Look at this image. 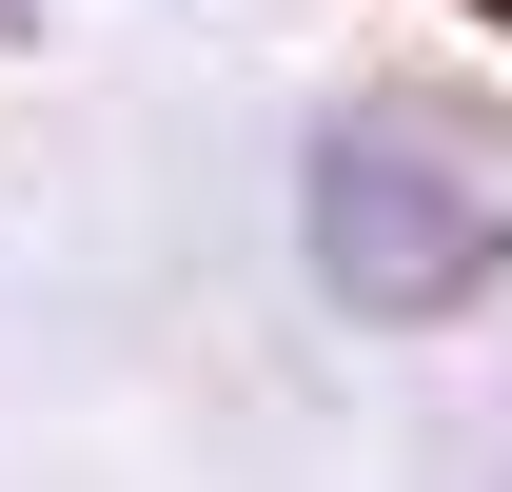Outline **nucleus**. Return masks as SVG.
Masks as SVG:
<instances>
[{"label":"nucleus","instance_id":"f257e3e1","mask_svg":"<svg viewBox=\"0 0 512 492\" xmlns=\"http://www.w3.org/2000/svg\"><path fill=\"white\" fill-rule=\"evenodd\" d=\"M316 276L355 315H453L493 276V178H473V138L414 119V99H355L316 138Z\"/></svg>","mask_w":512,"mask_h":492}]
</instances>
